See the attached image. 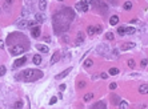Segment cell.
Wrapping results in <instances>:
<instances>
[{"mask_svg":"<svg viewBox=\"0 0 148 109\" xmlns=\"http://www.w3.org/2000/svg\"><path fill=\"white\" fill-rule=\"evenodd\" d=\"M43 76V72L40 71H36V69H27V71L23 72V77L25 78L27 81H31V80H37Z\"/></svg>","mask_w":148,"mask_h":109,"instance_id":"obj_1","label":"cell"},{"mask_svg":"<svg viewBox=\"0 0 148 109\" xmlns=\"http://www.w3.org/2000/svg\"><path fill=\"white\" fill-rule=\"evenodd\" d=\"M24 51H25V47H23V45H19V44L9 47V53H11V55H14V56L21 55Z\"/></svg>","mask_w":148,"mask_h":109,"instance_id":"obj_2","label":"cell"},{"mask_svg":"<svg viewBox=\"0 0 148 109\" xmlns=\"http://www.w3.org/2000/svg\"><path fill=\"white\" fill-rule=\"evenodd\" d=\"M110 51H111L110 45H106V44H101V45H99V47L96 48V52H97V53H99V55H103V56H106Z\"/></svg>","mask_w":148,"mask_h":109,"instance_id":"obj_3","label":"cell"},{"mask_svg":"<svg viewBox=\"0 0 148 109\" xmlns=\"http://www.w3.org/2000/svg\"><path fill=\"white\" fill-rule=\"evenodd\" d=\"M76 9L81 12H87L88 11V1H79L76 4Z\"/></svg>","mask_w":148,"mask_h":109,"instance_id":"obj_4","label":"cell"},{"mask_svg":"<svg viewBox=\"0 0 148 109\" xmlns=\"http://www.w3.org/2000/svg\"><path fill=\"white\" fill-rule=\"evenodd\" d=\"M84 39H85L84 33H83V32H79V33H77V36H76V41H75V45H76V47H79L80 44H83Z\"/></svg>","mask_w":148,"mask_h":109,"instance_id":"obj_5","label":"cell"},{"mask_svg":"<svg viewBox=\"0 0 148 109\" xmlns=\"http://www.w3.org/2000/svg\"><path fill=\"white\" fill-rule=\"evenodd\" d=\"M27 61V57H20V59H16L15 62H14V68H18V67H21V65L25 64Z\"/></svg>","mask_w":148,"mask_h":109,"instance_id":"obj_6","label":"cell"},{"mask_svg":"<svg viewBox=\"0 0 148 109\" xmlns=\"http://www.w3.org/2000/svg\"><path fill=\"white\" fill-rule=\"evenodd\" d=\"M71 71H72V68H67L65 71H63V72H61V73H59V75H56V76H55V78H56V80H60V78H64L65 76H67L68 73H70Z\"/></svg>","mask_w":148,"mask_h":109,"instance_id":"obj_7","label":"cell"},{"mask_svg":"<svg viewBox=\"0 0 148 109\" xmlns=\"http://www.w3.org/2000/svg\"><path fill=\"white\" fill-rule=\"evenodd\" d=\"M31 35H32V37H39V36H40V27H35V28H32L31 29Z\"/></svg>","mask_w":148,"mask_h":109,"instance_id":"obj_8","label":"cell"},{"mask_svg":"<svg viewBox=\"0 0 148 109\" xmlns=\"http://www.w3.org/2000/svg\"><path fill=\"white\" fill-rule=\"evenodd\" d=\"M139 93L140 94H148V85L147 84H143L139 87Z\"/></svg>","mask_w":148,"mask_h":109,"instance_id":"obj_9","label":"cell"},{"mask_svg":"<svg viewBox=\"0 0 148 109\" xmlns=\"http://www.w3.org/2000/svg\"><path fill=\"white\" fill-rule=\"evenodd\" d=\"M44 20H45V16L43 14H36L35 15V21L36 23H43Z\"/></svg>","mask_w":148,"mask_h":109,"instance_id":"obj_10","label":"cell"},{"mask_svg":"<svg viewBox=\"0 0 148 109\" xmlns=\"http://www.w3.org/2000/svg\"><path fill=\"white\" fill-rule=\"evenodd\" d=\"M117 23H119V16H117V15L111 16V19H110V24H111V25H117Z\"/></svg>","mask_w":148,"mask_h":109,"instance_id":"obj_11","label":"cell"},{"mask_svg":"<svg viewBox=\"0 0 148 109\" xmlns=\"http://www.w3.org/2000/svg\"><path fill=\"white\" fill-rule=\"evenodd\" d=\"M36 48H37L40 52H43V53H48V51H49L48 47H45V45H43V44H37V45H36Z\"/></svg>","mask_w":148,"mask_h":109,"instance_id":"obj_12","label":"cell"},{"mask_svg":"<svg viewBox=\"0 0 148 109\" xmlns=\"http://www.w3.org/2000/svg\"><path fill=\"white\" fill-rule=\"evenodd\" d=\"M135 32H136V29L132 28V27H126L124 28V33H127V35H132V33H135Z\"/></svg>","mask_w":148,"mask_h":109,"instance_id":"obj_13","label":"cell"},{"mask_svg":"<svg viewBox=\"0 0 148 109\" xmlns=\"http://www.w3.org/2000/svg\"><path fill=\"white\" fill-rule=\"evenodd\" d=\"M21 108H23V101L21 100H18L14 105H12V109H21Z\"/></svg>","mask_w":148,"mask_h":109,"instance_id":"obj_14","label":"cell"},{"mask_svg":"<svg viewBox=\"0 0 148 109\" xmlns=\"http://www.w3.org/2000/svg\"><path fill=\"white\" fill-rule=\"evenodd\" d=\"M133 47H135L133 43H126V44H123L121 49H123V51H127V49H131V48H133Z\"/></svg>","mask_w":148,"mask_h":109,"instance_id":"obj_15","label":"cell"},{"mask_svg":"<svg viewBox=\"0 0 148 109\" xmlns=\"http://www.w3.org/2000/svg\"><path fill=\"white\" fill-rule=\"evenodd\" d=\"M59 52H56V53H54V56L51 57V64H56V62L59 61Z\"/></svg>","mask_w":148,"mask_h":109,"instance_id":"obj_16","label":"cell"},{"mask_svg":"<svg viewBox=\"0 0 148 109\" xmlns=\"http://www.w3.org/2000/svg\"><path fill=\"white\" fill-rule=\"evenodd\" d=\"M92 109H107V107H106V104H104L103 101H100V102H97Z\"/></svg>","mask_w":148,"mask_h":109,"instance_id":"obj_17","label":"cell"},{"mask_svg":"<svg viewBox=\"0 0 148 109\" xmlns=\"http://www.w3.org/2000/svg\"><path fill=\"white\" fill-rule=\"evenodd\" d=\"M123 8L126 9V11H130V9L132 8V1H124V4H123Z\"/></svg>","mask_w":148,"mask_h":109,"instance_id":"obj_18","label":"cell"},{"mask_svg":"<svg viewBox=\"0 0 148 109\" xmlns=\"http://www.w3.org/2000/svg\"><path fill=\"white\" fill-rule=\"evenodd\" d=\"M111 98H112V104H113V105H117V104H120V101H121L119 96H115V94H113V96H112V97H111Z\"/></svg>","mask_w":148,"mask_h":109,"instance_id":"obj_19","label":"cell"},{"mask_svg":"<svg viewBox=\"0 0 148 109\" xmlns=\"http://www.w3.org/2000/svg\"><path fill=\"white\" fill-rule=\"evenodd\" d=\"M18 27H20V28H27L28 27V21H25V20H21V21H19L18 23Z\"/></svg>","mask_w":148,"mask_h":109,"instance_id":"obj_20","label":"cell"},{"mask_svg":"<svg viewBox=\"0 0 148 109\" xmlns=\"http://www.w3.org/2000/svg\"><path fill=\"white\" fill-rule=\"evenodd\" d=\"M84 68H90V67H92V65H93V61L91 60V59H87V60L84 61Z\"/></svg>","mask_w":148,"mask_h":109,"instance_id":"obj_21","label":"cell"},{"mask_svg":"<svg viewBox=\"0 0 148 109\" xmlns=\"http://www.w3.org/2000/svg\"><path fill=\"white\" fill-rule=\"evenodd\" d=\"M34 62H35L36 65L40 64V62H41V56H40V55H35V56H34Z\"/></svg>","mask_w":148,"mask_h":109,"instance_id":"obj_22","label":"cell"},{"mask_svg":"<svg viewBox=\"0 0 148 109\" xmlns=\"http://www.w3.org/2000/svg\"><path fill=\"white\" fill-rule=\"evenodd\" d=\"M84 101H90V100H92L93 98V93H87V94H84Z\"/></svg>","mask_w":148,"mask_h":109,"instance_id":"obj_23","label":"cell"},{"mask_svg":"<svg viewBox=\"0 0 148 109\" xmlns=\"http://www.w3.org/2000/svg\"><path fill=\"white\" fill-rule=\"evenodd\" d=\"M119 108H120V109H127V108H128V102H127V101H120Z\"/></svg>","mask_w":148,"mask_h":109,"instance_id":"obj_24","label":"cell"},{"mask_svg":"<svg viewBox=\"0 0 148 109\" xmlns=\"http://www.w3.org/2000/svg\"><path fill=\"white\" fill-rule=\"evenodd\" d=\"M11 4H12V1H9V0H7V1L4 3V9L5 11H9V9H11Z\"/></svg>","mask_w":148,"mask_h":109,"instance_id":"obj_25","label":"cell"},{"mask_svg":"<svg viewBox=\"0 0 148 109\" xmlns=\"http://www.w3.org/2000/svg\"><path fill=\"white\" fill-rule=\"evenodd\" d=\"M45 7H47V1H39V8H40V9L44 11Z\"/></svg>","mask_w":148,"mask_h":109,"instance_id":"obj_26","label":"cell"},{"mask_svg":"<svg viewBox=\"0 0 148 109\" xmlns=\"http://www.w3.org/2000/svg\"><path fill=\"white\" fill-rule=\"evenodd\" d=\"M100 32H101L100 25H93V33H100Z\"/></svg>","mask_w":148,"mask_h":109,"instance_id":"obj_27","label":"cell"},{"mask_svg":"<svg viewBox=\"0 0 148 109\" xmlns=\"http://www.w3.org/2000/svg\"><path fill=\"white\" fill-rule=\"evenodd\" d=\"M117 73H119V69H117V68H111L110 69V75L115 76V75H117Z\"/></svg>","mask_w":148,"mask_h":109,"instance_id":"obj_28","label":"cell"},{"mask_svg":"<svg viewBox=\"0 0 148 109\" xmlns=\"http://www.w3.org/2000/svg\"><path fill=\"white\" fill-rule=\"evenodd\" d=\"M5 72H7V68H5L4 65H1V67H0V77H1V76H4Z\"/></svg>","mask_w":148,"mask_h":109,"instance_id":"obj_29","label":"cell"},{"mask_svg":"<svg viewBox=\"0 0 148 109\" xmlns=\"http://www.w3.org/2000/svg\"><path fill=\"white\" fill-rule=\"evenodd\" d=\"M87 33L90 35V36H92V35H95V33H93V25H90V27L87 28Z\"/></svg>","mask_w":148,"mask_h":109,"instance_id":"obj_30","label":"cell"},{"mask_svg":"<svg viewBox=\"0 0 148 109\" xmlns=\"http://www.w3.org/2000/svg\"><path fill=\"white\" fill-rule=\"evenodd\" d=\"M85 85H87V84H85V81H83V80H81V81H79L77 88H79V89H83V88H85Z\"/></svg>","mask_w":148,"mask_h":109,"instance_id":"obj_31","label":"cell"},{"mask_svg":"<svg viewBox=\"0 0 148 109\" xmlns=\"http://www.w3.org/2000/svg\"><path fill=\"white\" fill-rule=\"evenodd\" d=\"M28 27H29V28L32 29V28L37 27V23H36V21H29V23H28Z\"/></svg>","mask_w":148,"mask_h":109,"instance_id":"obj_32","label":"cell"},{"mask_svg":"<svg viewBox=\"0 0 148 109\" xmlns=\"http://www.w3.org/2000/svg\"><path fill=\"white\" fill-rule=\"evenodd\" d=\"M117 35H120V36L124 35V27H119V28H117Z\"/></svg>","mask_w":148,"mask_h":109,"instance_id":"obj_33","label":"cell"},{"mask_svg":"<svg viewBox=\"0 0 148 109\" xmlns=\"http://www.w3.org/2000/svg\"><path fill=\"white\" fill-rule=\"evenodd\" d=\"M106 37L108 39V40H113V39H115V36H113V33H111V32H108V33L106 35Z\"/></svg>","mask_w":148,"mask_h":109,"instance_id":"obj_34","label":"cell"},{"mask_svg":"<svg viewBox=\"0 0 148 109\" xmlns=\"http://www.w3.org/2000/svg\"><path fill=\"white\" fill-rule=\"evenodd\" d=\"M21 16H23V17L28 16V9H27V8H23V11H21Z\"/></svg>","mask_w":148,"mask_h":109,"instance_id":"obj_35","label":"cell"},{"mask_svg":"<svg viewBox=\"0 0 148 109\" xmlns=\"http://www.w3.org/2000/svg\"><path fill=\"white\" fill-rule=\"evenodd\" d=\"M128 67H130V68H133V67H135V61L132 60V59H130V60H128Z\"/></svg>","mask_w":148,"mask_h":109,"instance_id":"obj_36","label":"cell"},{"mask_svg":"<svg viewBox=\"0 0 148 109\" xmlns=\"http://www.w3.org/2000/svg\"><path fill=\"white\" fill-rule=\"evenodd\" d=\"M116 88H117V84H116V82H111V84H110V89H112V91H115Z\"/></svg>","mask_w":148,"mask_h":109,"instance_id":"obj_37","label":"cell"},{"mask_svg":"<svg viewBox=\"0 0 148 109\" xmlns=\"http://www.w3.org/2000/svg\"><path fill=\"white\" fill-rule=\"evenodd\" d=\"M148 65V59H143L141 60V67H147Z\"/></svg>","mask_w":148,"mask_h":109,"instance_id":"obj_38","label":"cell"},{"mask_svg":"<svg viewBox=\"0 0 148 109\" xmlns=\"http://www.w3.org/2000/svg\"><path fill=\"white\" fill-rule=\"evenodd\" d=\"M56 101H57V98H56V97H55V96H54V97H52L51 100H49V105H54V104H55V102H56Z\"/></svg>","mask_w":148,"mask_h":109,"instance_id":"obj_39","label":"cell"},{"mask_svg":"<svg viewBox=\"0 0 148 109\" xmlns=\"http://www.w3.org/2000/svg\"><path fill=\"white\" fill-rule=\"evenodd\" d=\"M100 77H101V78H104V80H106V78H108V75L106 73V72H103V73H100Z\"/></svg>","mask_w":148,"mask_h":109,"instance_id":"obj_40","label":"cell"},{"mask_svg":"<svg viewBox=\"0 0 148 109\" xmlns=\"http://www.w3.org/2000/svg\"><path fill=\"white\" fill-rule=\"evenodd\" d=\"M112 53H113V56H115V59H116L117 56H119V51H117V49H113V51H112Z\"/></svg>","mask_w":148,"mask_h":109,"instance_id":"obj_41","label":"cell"},{"mask_svg":"<svg viewBox=\"0 0 148 109\" xmlns=\"http://www.w3.org/2000/svg\"><path fill=\"white\" fill-rule=\"evenodd\" d=\"M65 88H67V87H65V84H61V85H59V91H61V92H63Z\"/></svg>","mask_w":148,"mask_h":109,"instance_id":"obj_42","label":"cell"},{"mask_svg":"<svg viewBox=\"0 0 148 109\" xmlns=\"http://www.w3.org/2000/svg\"><path fill=\"white\" fill-rule=\"evenodd\" d=\"M130 23H131V24H133V23H140V21H139V19H132Z\"/></svg>","mask_w":148,"mask_h":109,"instance_id":"obj_43","label":"cell"},{"mask_svg":"<svg viewBox=\"0 0 148 109\" xmlns=\"http://www.w3.org/2000/svg\"><path fill=\"white\" fill-rule=\"evenodd\" d=\"M0 48H4V41L0 40Z\"/></svg>","mask_w":148,"mask_h":109,"instance_id":"obj_44","label":"cell"},{"mask_svg":"<svg viewBox=\"0 0 148 109\" xmlns=\"http://www.w3.org/2000/svg\"><path fill=\"white\" fill-rule=\"evenodd\" d=\"M99 77V76L97 75H93V76H92V80H96V78Z\"/></svg>","mask_w":148,"mask_h":109,"instance_id":"obj_45","label":"cell"},{"mask_svg":"<svg viewBox=\"0 0 148 109\" xmlns=\"http://www.w3.org/2000/svg\"><path fill=\"white\" fill-rule=\"evenodd\" d=\"M0 12H1V9H0Z\"/></svg>","mask_w":148,"mask_h":109,"instance_id":"obj_46","label":"cell"},{"mask_svg":"<svg viewBox=\"0 0 148 109\" xmlns=\"http://www.w3.org/2000/svg\"><path fill=\"white\" fill-rule=\"evenodd\" d=\"M0 109H1V108H0Z\"/></svg>","mask_w":148,"mask_h":109,"instance_id":"obj_47","label":"cell"}]
</instances>
